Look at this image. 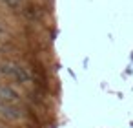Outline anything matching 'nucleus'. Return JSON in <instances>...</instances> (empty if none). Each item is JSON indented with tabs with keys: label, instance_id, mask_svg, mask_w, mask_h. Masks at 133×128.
Masks as SVG:
<instances>
[{
	"label": "nucleus",
	"instance_id": "nucleus-1",
	"mask_svg": "<svg viewBox=\"0 0 133 128\" xmlns=\"http://www.w3.org/2000/svg\"><path fill=\"white\" fill-rule=\"evenodd\" d=\"M0 73H2L6 79L17 82V84H28L33 82V73L29 68H26L24 64L17 62V60H4L0 62Z\"/></svg>",
	"mask_w": 133,
	"mask_h": 128
},
{
	"label": "nucleus",
	"instance_id": "nucleus-2",
	"mask_svg": "<svg viewBox=\"0 0 133 128\" xmlns=\"http://www.w3.org/2000/svg\"><path fill=\"white\" fill-rule=\"evenodd\" d=\"M20 15H22V19H24V20H28V22L35 24V22H40V20H42L44 11H42V8H40L38 4L29 2V4H24V8L20 9Z\"/></svg>",
	"mask_w": 133,
	"mask_h": 128
},
{
	"label": "nucleus",
	"instance_id": "nucleus-3",
	"mask_svg": "<svg viewBox=\"0 0 133 128\" xmlns=\"http://www.w3.org/2000/svg\"><path fill=\"white\" fill-rule=\"evenodd\" d=\"M20 101V93L18 90H15L9 84H0V102L6 104H17Z\"/></svg>",
	"mask_w": 133,
	"mask_h": 128
},
{
	"label": "nucleus",
	"instance_id": "nucleus-4",
	"mask_svg": "<svg viewBox=\"0 0 133 128\" xmlns=\"http://www.w3.org/2000/svg\"><path fill=\"white\" fill-rule=\"evenodd\" d=\"M0 113H2L6 119H11V121H18L22 119V112L17 104H6V102H0Z\"/></svg>",
	"mask_w": 133,
	"mask_h": 128
},
{
	"label": "nucleus",
	"instance_id": "nucleus-5",
	"mask_svg": "<svg viewBox=\"0 0 133 128\" xmlns=\"http://www.w3.org/2000/svg\"><path fill=\"white\" fill-rule=\"evenodd\" d=\"M2 2L6 4V8L9 11H20L26 4V0H2Z\"/></svg>",
	"mask_w": 133,
	"mask_h": 128
},
{
	"label": "nucleus",
	"instance_id": "nucleus-6",
	"mask_svg": "<svg viewBox=\"0 0 133 128\" xmlns=\"http://www.w3.org/2000/svg\"><path fill=\"white\" fill-rule=\"evenodd\" d=\"M6 33H8V31H6V28H4V26H2V24H0V37H4V35H6Z\"/></svg>",
	"mask_w": 133,
	"mask_h": 128
},
{
	"label": "nucleus",
	"instance_id": "nucleus-7",
	"mask_svg": "<svg viewBox=\"0 0 133 128\" xmlns=\"http://www.w3.org/2000/svg\"><path fill=\"white\" fill-rule=\"evenodd\" d=\"M0 128H8V126H2V124H0Z\"/></svg>",
	"mask_w": 133,
	"mask_h": 128
}]
</instances>
